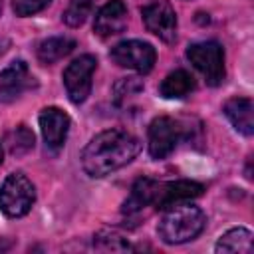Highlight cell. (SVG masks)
Returning a JSON list of instances; mask_svg holds the SVG:
<instances>
[{
  "instance_id": "1",
  "label": "cell",
  "mask_w": 254,
  "mask_h": 254,
  "mask_svg": "<svg viewBox=\"0 0 254 254\" xmlns=\"http://www.w3.org/2000/svg\"><path fill=\"white\" fill-rule=\"evenodd\" d=\"M141 151V143L127 131L107 129L95 135L81 153V167L89 177H105L127 163Z\"/></svg>"
},
{
  "instance_id": "2",
  "label": "cell",
  "mask_w": 254,
  "mask_h": 254,
  "mask_svg": "<svg viewBox=\"0 0 254 254\" xmlns=\"http://www.w3.org/2000/svg\"><path fill=\"white\" fill-rule=\"evenodd\" d=\"M204 212L189 202L175 204L165 210L159 222V236L167 244H183L196 238L204 228Z\"/></svg>"
},
{
  "instance_id": "3",
  "label": "cell",
  "mask_w": 254,
  "mask_h": 254,
  "mask_svg": "<svg viewBox=\"0 0 254 254\" xmlns=\"http://www.w3.org/2000/svg\"><path fill=\"white\" fill-rule=\"evenodd\" d=\"M36 200L32 181L22 173H12L0 187V208L6 216H24Z\"/></svg>"
},
{
  "instance_id": "4",
  "label": "cell",
  "mask_w": 254,
  "mask_h": 254,
  "mask_svg": "<svg viewBox=\"0 0 254 254\" xmlns=\"http://www.w3.org/2000/svg\"><path fill=\"white\" fill-rule=\"evenodd\" d=\"M190 64L204 75L208 85H218L224 79V50L218 42L190 44L187 50Z\"/></svg>"
},
{
  "instance_id": "5",
  "label": "cell",
  "mask_w": 254,
  "mask_h": 254,
  "mask_svg": "<svg viewBox=\"0 0 254 254\" xmlns=\"http://www.w3.org/2000/svg\"><path fill=\"white\" fill-rule=\"evenodd\" d=\"M111 60L121 65V67H129L135 69L139 73H147L153 69L155 60H157V52L149 42H141V40H125L119 42L113 50H111Z\"/></svg>"
},
{
  "instance_id": "6",
  "label": "cell",
  "mask_w": 254,
  "mask_h": 254,
  "mask_svg": "<svg viewBox=\"0 0 254 254\" xmlns=\"http://www.w3.org/2000/svg\"><path fill=\"white\" fill-rule=\"evenodd\" d=\"M97 60L89 54L79 56L77 60H73L65 71H64V85L65 91L69 95V99L73 103H83L91 91V77L95 71Z\"/></svg>"
},
{
  "instance_id": "7",
  "label": "cell",
  "mask_w": 254,
  "mask_h": 254,
  "mask_svg": "<svg viewBox=\"0 0 254 254\" xmlns=\"http://www.w3.org/2000/svg\"><path fill=\"white\" fill-rule=\"evenodd\" d=\"M183 139V127L173 117H157L149 125V153L153 159L169 157Z\"/></svg>"
},
{
  "instance_id": "8",
  "label": "cell",
  "mask_w": 254,
  "mask_h": 254,
  "mask_svg": "<svg viewBox=\"0 0 254 254\" xmlns=\"http://www.w3.org/2000/svg\"><path fill=\"white\" fill-rule=\"evenodd\" d=\"M143 22L151 34L171 44L177 40V14L167 0H155L147 4L143 10Z\"/></svg>"
},
{
  "instance_id": "9",
  "label": "cell",
  "mask_w": 254,
  "mask_h": 254,
  "mask_svg": "<svg viewBox=\"0 0 254 254\" xmlns=\"http://www.w3.org/2000/svg\"><path fill=\"white\" fill-rule=\"evenodd\" d=\"M202 194V185L194 181H169V183H157L153 206L159 210H167L175 204L189 202Z\"/></svg>"
},
{
  "instance_id": "10",
  "label": "cell",
  "mask_w": 254,
  "mask_h": 254,
  "mask_svg": "<svg viewBox=\"0 0 254 254\" xmlns=\"http://www.w3.org/2000/svg\"><path fill=\"white\" fill-rule=\"evenodd\" d=\"M32 83H34V77L30 75L26 62L16 60L0 71V99L12 101L18 95H22L28 87H32Z\"/></svg>"
},
{
  "instance_id": "11",
  "label": "cell",
  "mask_w": 254,
  "mask_h": 254,
  "mask_svg": "<svg viewBox=\"0 0 254 254\" xmlns=\"http://www.w3.org/2000/svg\"><path fill=\"white\" fill-rule=\"evenodd\" d=\"M40 129H42L46 147H50L52 151H58L65 143L67 129H69V117L58 107H46L40 113Z\"/></svg>"
},
{
  "instance_id": "12",
  "label": "cell",
  "mask_w": 254,
  "mask_h": 254,
  "mask_svg": "<svg viewBox=\"0 0 254 254\" xmlns=\"http://www.w3.org/2000/svg\"><path fill=\"white\" fill-rule=\"evenodd\" d=\"M127 26V6L123 0H109L99 8L93 20V30L101 38L123 32Z\"/></svg>"
},
{
  "instance_id": "13",
  "label": "cell",
  "mask_w": 254,
  "mask_h": 254,
  "mask_svg": "<svg viewBox=\"0 0 254 254\" xmlns=\"http://www.w3.org/2000/svg\"><path fill=\"white\" fill-rule=\"evenodd\" d=\"M224 115L236 131L250 137L254 133V105L248 97H232L224 103Z\"/></svg>"
},
{
  "instance_id": "14",
  "label": "cell",
  "mask_w": 254,
  "mask_h": 254,
  "mask_svg": "<svg viewBox=\"0 0 254 254\" xmlns=\"http://www.w3.org/2000/svg\"><path fill=\"white\" fill-rule=\"evenodd\" d=\"M155 187H157V181H153V179H139L133 185L131 194L127 196V200L123 204V212L125 214H137L145 206H153Z\"/></svg>"
},
{
  "instance_id": "15",
  "label": "cell",
  "mask_w": 254,
  "mask_h": 254,
  "mask_svg": "<svg viewBox=\"0 0 254 254\" xmlns=\"http://www.w3.org/2000/svg\"><path fill=\"white\" fill-rule=\"evenodd\" d=\"M214 250L218 254H250L252 252V232L248 228H232L228 232H224Z\"/></svg>"
},
{
  "instance_id": "16",
  "label": "cell",
  "mask_w": 254,
  "mask_h": 254,
  "mask_svg": "<svg viewBox=\"0 0 254 254\" xmlns=\"http://www.w3.org/2000/svg\"><path fill=\"white\" fill-rule=\"evenodd\" d=\"M194 89V77L185 71V69H175L171 71L163 83H161V95L165 99H181L187 97Z\"/></svg>"
},
{
  "instance_id": "17",
  "label": "cell",
  "mask_w": 254,
  "mask_h": 254,
  "mask_svg": "<svg viewBox=\"0 0 254 254\" xmlns=\"http://www.w3.org/2000/svg\"><path fill=\"white\" fill-rule=\"evenodd\" d=\"M73 48H75V42L71 38H65V36L48 38L38 46V60L42 64H54V62L65 58L67 54H71Z\"/></svg>"
},
{
  "instance_id": "18",
  "label": "cell",
  "mask_w": 254,
  "mask_h": 254,
  "mask_svg": "<svg viewBox=\"0 0 254 254\" xmlns=\"http://www.w3.org/2000/svg\"><path fill=\"white\" fill-rule=\"evenodd\" d=\"M93 246L103 252H127L131 250L129 238L117 228H103L93 236Z\"/></svg>"
},
{
  "instance_id": "19",
  "label": "cell",
  "mask_w": 254,
  "mask_h": 254,
  "mask_svg": "<svg viewBox=\"0 0 254 254\" xmlns=\"http://www.w3.org/2000/svg\"><path fill=\"white\" fill-rule=\"evenodd\" d=\"M93 4H95V0H71L67 10L64 12V22L71 28L81 26L87 20V16L91 14Z\"/></svg>"
},
{
  "instance_id": "20",
  "label": "cell",
  "mask_w": 254,
  "mask_h": 254,
  "mask_svg": "<svg viewBox=\"0 0 254 254\" xmlns=\"http://www.w3.org/2000/svg\"><path fill=\"white\" fill-rule=\"evenodd\" d=\"M8 145H10V153L12 155L28 153L34 147V133L26 125H20L8 135Z\"/></svg>"
},
{
  "instance_id": "21",
  "label": "cell",
  "mask_w": 254,
  "mask_h": 254,
  "mask_svg": "<svg viewBox=\"0 0 254 254\" xmlns=\"http://www.w3.org/2000/svg\"><path fill=\"white\" fill-rule=\"evenodd\" d=\"M52 0H14L12 8L16 12V16H32L42 12Z\"/></svg>"
},
{
  "instance_id": "22",
  "label": "cell",
  "mask_w": 254,
  "mask_h": 254,
  "mask_svg": "<svg viewBox=\"0 0 254 254\" xmlns=\"http://www.w3.org/2000/svg\"><path fill=\"white\" fill-rule=\"evenodd\" d=\"M0 163H2V145H0Z\"/></svg>"
},
{
  "instance_id": "23",
  "label": "cell",
  "mask_w": 254,
  "mask_h": 254,
  "mask_svg": "<svg viewBox=\"0 0 254 254\" xmlns=\"http://www.w3.org/2000/svg\"><path fill=\"white\" fill-rule=\"evenodd\" d=\"M0 8H2V0H0Z\"/></svg>"
}]
</instances>
